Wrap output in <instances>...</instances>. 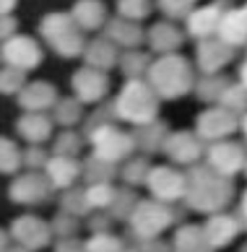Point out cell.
Listing matches in <instances>:
<instances>
[{
    "instance_id": "6da1fadb",
    "label": "cell",
    "mask_w": 247,
    "mask_h": 252,
    "mask_svg": "<svg viewBox=\"0 0 247 252\" xmlns=\"http://www.w3.org/2000/svg\"><path fill=\"white\" fill-rule=\"evenodd\" d=\"M146 83L159 99H179L195 89V65L179 52L159 55L148 65Z\"/></svg>"
},
{
    "instance_id": "7a4b0ae2",
    "label": "cell",
    "mask_w": 247,
    "mask_h": 252,
    "mask_svg": "<svg viewBox=\"0 0 247 252\" xmlns=\"http://www.w3.org/2000/svg\"><path fill=\"white\" fill-rule=\"evenodd\" d=\"M187 205L203 213H218L232 200V182L226 177L206 169H193L187 174Z\"/></svg>"
},
{
    "instance_id": "3957f363",
    "label": "cell",
    "mask_w": 247,
    "mask_h": 252,
    "mask_svg": "<svg viewBox=\"0 0 247 252\" xmlns=\"http://www.w3.org/2000/svg\"><path fill=\"white\" fill-rule=\"evenodd\" d=\"M112 112L120 120H128V123L138 125V127L148 125L156 120L159 96L146 83V78H133V81H125V86L117 94L115 104H112Z\"/></svg>"
},
{
    "instance_id": "277c9868",
    "label": "cell",
    "mask_w": 247,
    "mask_h": 252,
    "mask_svg": "<svg viewBox=\"0 0 247 252\" xmlns=\"http://www.w3.org/2000/svg\"><path fill=\"white\" fill-rule=\"evenodd\" d=\"M39 36L60 58H78L86 50V34L73 24L71 13H47L39 21Z\"/></svg>"
},
{
    "instance_id": "5b68a950",
    "label": "cell",
    "mask_w": 247,
    "mask_h": 252,
    "mask_svg": "<svg viewBox=\"0 0 247 252\" xmlns=\"http://www.w3.org/2000/svg\"><path fill=\"white\" fill-rule=\"evenodd\" d=\"M91 143H94V158H99L104 164H115L128 158L130 151L136 148L133 135H128L125 130H117L115 125H102L89 133Z\"/></svg>"
},
{
    "instance_id": "8992f818",
    "label": "cell",
    "mask_w": 247,
    "mask_h": 252,
    "mask_svg": "<svg viewBox=\"0 0 247 252\" xmlns=\"http://www.w3.org/2000/svg\"><path fill=\"white\" fill-rule=\"evenodd\" d=\"M0 60H3L8 68H16L21 73L36 70L44 60V50L42 44L34 39V36L26 34H16L8 42L0 44Z\"/></svg>"
},
{
    "instance_id": "52a82bcc",
    "label": "cell",
    "mask_w": 247,
    "mask_h": 252,
    "mask_svg": "<svg viewBox=\"0 0 247 252\" xmlns=\"http://www.w3.org/2000/svg\"><path fill=\"white\" fill-rule=\"evenodd\" d=\"M172 223V211L159 200H143L136 203L130 211V229L141 239H156Z\"/></svg>"
},
{
    "instance_id": "ba28073f",
    "label": "cell",
    "mask_w": 247,
    "mask_h": 252,
    "mask_svg": "<svg viewBox=\"0 0 247 252\" xmlns=\"http://www.w3.org/2000/svg\"><path fill=\"white\" fill-rule=\"evenodd\" d=\"M226 8H229L226 0H213V3H208V5H198L195 11L185 18V36H193L195 42L216 36L218 21H221V16L226 13Z\"/></svg>"
},
{
    "instance_id": "9c48e42d",
    "label": "cell",
    "mask_w": 247,
    "mask_h": 252,
    "mask_svg": "<svg viewBox=\"0 0 247 252\" xmlns=\"http://www.w3.org/2000/svg\"><path fill=\"white\" fill-rule=\"evenodd\" d=\"M11 239H16V245L18 247H24V250H42L50 245V239H52V229H50V223H44L39 216H32V213H24V216H18L13 221V226H11Z\"/></svg>"
},
{
    "instance_id": "30bf717a",
    "label": "cell",
    "mask_w": 247,
    "mask_h": 252,
    "mask_svg": "<svg viewBox=\"0 0 247 252\" xmlns=\"http://www.w3.org/2000/svg\"><path fill=\"white\" fill-rule=\"evenodd\" d=\"M146 185L159 203H172V200L185 198L187 177L177 169H169V166H156V169L148 172Z\"/></svg>"
},
{
    "instance_id": "8fae6325",
    "label": "cell",
    "mask_w": 247,
    "mask_h": 252,
    "mask_svg": "<svg viewBox=\"0 0 247 252\" xmlns=\"http://www.w3.org/2000/svg\"><path fill=\"white\" fill-rule=\"evenodd\" d=\"M237 115H232L229 109H224L221 104L218 107H208L206 112L198 115V138H203V141H226V135L234 133L237 130Z\"/></svg>"
},
{
    "instance_id": "7c38bea8",
    "label": "cell",
    "mask_w": 247,
    "mask_h": 252,
    "mask_svg": "<svg viewBox=\"0 0 247 252\" xmlns=\"http://www.w3.org/2000/svg\"><path fill=\"white\" fill-rule=\"evenodd\" d=\"M237 50H232L229 44H224L221 39H203L198 42L195 47V68L203 73V76H216V73H221L226 65L234 60Z\"/></svg>"
},
{
    "instance_id": "4fadbf2b",
    "label": "cell",
    "mask_w": 247,
    "mask_h": 252,
    "mask_svg": "<svg viewBox=\"0 0 247 252\" xmlns=\"http://www.w3.org/2000/svg\"><path fill=\"white\" fill-rule=\"evenodd\" d=\"M206 158H208V169L226 177V180L234 177L240 169H245V161H247L245 148L240 143H232V141H216L208 148Z\"/></svg>"
},
{
    "instance_id": "5bb4252c",
    "label": "cell",
    "mask_w": 247,
    "mask_h": 252,
    "mask_svg": "<svg viewBox=\"0 0 247 252\" xmlns=\"http://www.w3.org/2000/svg\"><path fill=\"white\" fill-rule=\"evenodd\" d=\"M50 192H52V185L44 177V172H24L11 185V200L24 203V205L44 203L50 198Z\"/></svg>"
},
{
    "instance_id": "9a60e30c",
    "label": "cell",
    "mask_w": 247,
    "mask_h": 252,
    "mask_svg": "<svg viewBox=\"0 0 247 252\" xmlns=\"http://www.w3.org/2000/svg\"><path fill=\"white\" fill-rule=\"evenodd\" d=\"M71 86H73V94H75V99H78L81 104H94V101H102L104 96H107V91H109V76L83 65L81 70L73 73Z\"/></svg>"
},
{
    "instance_id": "2e32d148",
    "label": "cell",
    "mask_w": 247,
    "mask_h": 252,
    "mask_svg": "<svg viewBox=\"0 0 247 252\" xmlns=\"http://www.w3.org/2000/svg\"><path fill=\"white\" fill-rule=\"evenodd\" d=\"M104 39H109L115 47L120 50H138L141 44L146 42V32L143 26L136 24V21H125V18H107L104 24Z\"/></svg>"
},
{
    "instance_id": "e0dca14e",
    "label": "cell",
    "mask_w": 247,
    "mask_h": 252,
    "mask_svg": "<svg viewBox=\"0 0 247 252\" xmlns=\"http://www.w3.org/2000/svg\"><path fill=\"white\" fill-rule=\"evenodd\" d=\"M146 44L156 55H172L185 44V32L172 21H159L146 32Z\"/></svg>"
},
{
    "instance_id": "ac0fdd59",
    "label": "cell",
    "mask_w": 247,
    "mask_h": 252,
    "mask_svg": "<svg viewBox=\"0 0 247 252\" xmlns=\"http://www.w3.org/2000/svg\"><path fill=\"white\" fill-rule=\"evenodd\" d=\"M164 151L167 156L177 164H195L203 154V146H201V138L187 133V130H179V133H172L164 138Z\"/></svg>"
},
{
    "instance_id": "d6986e66",
    "label": "cell",
    "mask_w": 247,
    "mask_h": 252,
    "mask_svg": "<svg viewBox=\"0 0 247 252\" xmlns=\"http://www.w3.org/2000/svg\"><path fill=\"white\" fill-rule=\"evenodd\" d=\"M216 39L229 44L232 50L247 47V13L242 8H226V13L221 16V21H218Z\"/></svg>"
},
{
    "instance_id": "ffe728a7",
    "label": "cell",
    "mask_w": 247,
    "mask_h": 252,
    "mask_svg": "<svg viewBox=\"0 0 247 252\" xmlns=\"http://www.w3.org/2000/svg\"><path fill=\"white\" fill-rule=\"evenodd\" d=\"M58 89L52 86V83L47 81H32L26 83L21 89V94H18V104H21L24 112H47L55 107V101H58Z\"/></svg>"
},
{
    "instance_id": "44dd1931",
    "label": "cell",
    "mask_w": 247,
    "mask_h": 252,
    "mask_svg": "<svg viewBox=\"0 0 247 252\" xmlns=\"http://www.w3.org/2000/svg\"><path fill=\"white\" fill-rule=\"evenodd\" d=\"M71 18L83 34L99 32V29H104V24H107V5H104L102 0H75Z\"/></svg>"
},
{
    "instance_id": "7402d4cb",
    "label": "cell",
    "mask_w": 247,
    "mask_h": 252,
    "mask_svg": "<svg viewBox=\"0 0 247 252\" xmlns=\"http://www.w3.org/2000/svg\"><path fill=\"white\" fill-rule=\"evenodd\" d=\"M83 60H86V68H94L99 73H109L112 68H117L120 60V50L104 36L86 42V50H83Z\"/></svg>"
},
{
    "instance_id": "603a6c76",
    "label": "cell",
    "mask_w": 247,
    "mask_h": 252,
    "mask_svg": "<svg viewBox=\"0 0 247 252\" xmlns=\"http://www.w3.org/2000/svg\"><path fill=\"white\" fill-rule=\"evenodd\" d=\"M240 229L242 226L234 216H229V213H213V216L208 219V223L203 226V237L208 242V247L216 250V247L229 245V242L240 234Z\"/></svg>"
},
{
    "instance_id": "cb8c5ba5",
    "label": "cell",
    "mask_w": 247,
    "mask_h": 252,
    "mask_svg": "<svg viewBox=\"0 0 247 252\" xmlns=\"http://www.w3.org/2000/svg\"><path fill=\"white\" fill-rule=\"evenodd\" d=\"M16 130L24 141H29L32 146H39L52 135V120L44 112H24V117L16 123Z\"/></svg>"
},
{
    "instance_id": "d4e9b609",
    "label": "cell",
    "mask_w": 247,
    "mask_h": 252,
    "mask_svg": "<svg viewBox=\"0 0 247 252\" xmlns=\"http://www.w3.org/2000/svg\"><path fill=\"white\" fill-rule=\"evenodd\" d=\"M81 174V164L73 156H52L44 166V177L52 188H71Z\"/></svg>"
},
{
    "instance_id": "484cf974",
    "label": "cell",
    "mask_w": 247,
    "mask_h": 252,
    "mask_svg": "<svg viewBox=\"0 0 247 252\" xmlns=\"http://www.w3.org/2000/svg\"><path fill=\"white\" fill-rule=\"evenodd\" d=\"M120 70L125 73V78L133 81V78H143L148 73V65H151V55L143 52V50H125L120 52Z\"/></svg>"
},
{
    "instance_id": "4316f807",
    "label": "cell",
    "mask_w": 247,
    "mask_h": 252,
    "mask_svg": "<svg viewBox=\"0 0 247 252\" xmlns=\"http://www.w3.org/2000/svg\"><path fill=\"white\" fill-rule=\"evenodd\" d=\"M175 252H211L201 226H182L175 234Z\"/></svg>"
},
{
    "instance_id": "83f0119b",
    "label": "cell",
    "mask_w": 247,
    "mask_h": 252,
    "mask_svg": "<svg viewBox=\"0 0 247 252\" xmlns=\"http://www.w3.org/2000/svg\"><path fill=\"white\" fill-rule=\"evenodd\" d=\"M226 89H229V78L221 76V73H216V76H203L195 83V91L203 101H218Z\"/></svg>"
},
{
    "instance_id": "f1b7e54d",
    "label": "cell",
    "mask_w": 247,
    "mask_h": 252,
    "mask_svg": "<svg viewBox=\"0 0 247 252\" xmlns=\"http://www.w3.org/2000/svg\"><path fill=\"white\" fill-rule=\"evenodd\" d=\"M24 166L21 161V148L11 138L0 135V174H16Z\"/></svg>"
},
{
    "instance_id": "f546056e",
    "label": "cell",
    "mask_w": 247,
    "mask_h": 252,
    "mask_svg": "<svg viewBox=\"0 0 247 252\" xmlns=\"http://www.w3.org/2000/svg\"><path fill=\"white\" fill-rule=\"evenodd\" d=\"M83 104L75 96H71V99H58L55 101V120H58L60 125H65V127H71V125H75L81 120V115H83V109H81Z\"/></svg>"
},
{
    "instance_id": "4dcf8cb0",
    "label": "cell",
    "mask_w": 247,
    "mask_h": 252,
    "mask_svg": "<svg viewBox=\"0 0 247 252\" xmlns=\"http://www.w3.org/2000/svg\"><path fill=\"white\" fill-rule=\"evenodd\" d=\"M164 138H167L164 125H159L156 120H154V123H148V125H141L138 133L133 135V141H136V146L146 148V151H154L159 143H164Z\"/></svg>"
},
{
    "instance_id": "1f68e13d",
    "label": "cell",
    "mask_w": 247,
    "mask_h": 252,
    "mask_svg": "<svg viewBox=\"0 0 247 252\" xmlns=\"http://www.w3.org/2000/svg\"><path fill=\"white\" fill-rule=\"evenodd\" d=\"M156 5H159V11L175 24V21H185V18L195 11L198 0H156Z\"/></svg>"
},
{
    "instance_id": "d6a6232c",
    "label": "cell",
    "mask_w": 247,
    "mask_h": 252,
    "mask_svg": "<svg viewBox=\"0 0 247 252\" xmlns=\"http://www.w3.org/2000/svg\"><path fill=\"white\" fill-rule=\"evenodd\" d=\"M117 16L125 18V21H143V18L151 13L154 3L151 0H117Z\"/></svg>"
},
{
    "instance_id": "836d02e7",
    "label": "cell",
    "mask_w": 247,
    "mask_h": 252,
    "mask_svg": "<svg viewBox=\"0 0 247 252\" xmlns=\"http://www.w3.org/2000/svg\"><path fill=\"white\" fill-rule=\"evenodd\" d=\"M221 107L229 109L232 115H245L247 112V89L240 86V83H229V89L221 94Z\"/></svg>"
},
{
    "instance_id": "e575fe53",
    "label": "cell",
    "mask_w": 247,
    "mask_h": 252,
    "mask_svg": "<svg viewBox=\"0 0 247 252\" xmlns=\"http://www.w3.org/2000/svg\"><path fill=\"white\" fill-rule=\"evenodd\" d=\"M26 86V76L16 68H0V94L5 96H18L21 89Z\"/></svg>"
},
{
    "instance_id": "d590c367",
    "label": "cell",
    "mask_w": 247,
    "mask_h": 252,
    "mask_svg": "<svg viewBox=\"0 0 247 252\" xmlns=\"http://www.w3.org/2000/svg\"><path fill=\"white\" fill-rule=\"evenodd\" d=\"M115 192L107 182H94L91 188L86 190V200H89V208H107V205H112V200H115Z\"/></svg>"
},
{
    "instance_id": "8d00e7d4",
    "label": "cell",
    "mask_w": 247,
    "mask_h": 252,
    "mask_svg": "<svg viewBox=\"0 0 247 252\" xmlns=\"http://www.w3.org/2000/svg\"><path fill=\"white\" fill-rule=\"evenodd\" d=\"M83 252H122V242L117 237L107 234V231H97V234L83 245Z\"/></svg>"
},
{
    "instance_id": "74e56055",
    "label": "cell",
    "mask_w": 247,
    "mask_h": 252,
    "mask_svg": "<svg viewBox=\"0 0 247 252\" xmlns=\"http://www.w3.org/2000/svg\"><path fill=\"white\" fill-rule=\"evenodd\" d=\"M81 143H83V138L78 133L63 130V133L58 135V141H55V156H75L81 151Z\"/></svg>"
},
{
    "instance_id": "f35d334b",
    "label": "cell",
    "mask_w": 247,
    "mask_h": 252,
    "mask_svg": "<svg viewBox=\"0 0 247 252\" xmlns=\"http://www.w3.org/2000/svg\"><path fill=\"white\" fill-rule=\"evenodd\" d=\"M63 208H65V213H68V216H78V213H86V208H89L86 190H71V192H65Z\"/></svg>"
},
{
    "instance_id": "ab89813d",
    "label": "cell",
    "mask_w": 247,
    "mask_h": 252,
    "mask_svg": "<svg viewBox=\"0 0 247 252\" xmlns=\"http://www.w3.org/2000/svg\"><path fill=\"white\" fill-rule=\"evenodd\" d=\"M21 161H24V166H29V172H36V169H44L50 156H47L42 146H32L26 151H21Z\"/></svg>"
},
{
    "instance_id": "60d3db41",
    "label": "cell",
    "mask_w": 247,
    "mask_h": 252,
    "mask_svg": "<svg viewBox=\"0 0 247 252\" xmlns=\"http://www.w3.org/2000/svg\"><path fill=\"white\" fill-rule=\"evenodd\" d=\"M122 177H125L128 182L133 185H138V182H146V177H148V166L143 158H133V161L125 164V169H122Z\"/></svg>"
},
{
    "instance_id": "b9f144b4",
    "label": "cell",
    "mask_w": 247,
    "mask_h": 252,
    "mask_svg": "<svg viewBox=\"0 0 247 252\" xmlns=\"http://www.w3.org/2000/svg\"><path fill=\"white\" fill-rule=\"evenodd\" d=\"M75 226H78V223H75V219H73V216H68V213H60V216L50 223L52 234H60V237H73Z\"/></svg>"
},
{
    "instance_id": "7bdbcfd3",
    "label": "cell",
    "mask_w": 247,
    "mask_h": 252,
    "mask_svg": "<svg viewBox=\"0 0 247 252\" xmlns=\"http://www.w3.org/2000/svg\"><path fill=\"white\" fill-rule=\"evenodd\" d=\"M18 34V21H16V16H0V44L8 42L11 36Z\"/></svg>"
},
{
    "instance_id": "ee69618b",
    "label": "cell",
    "mask_w": 247,
    "mask_h": 252,
    "mask_svg": "<svg viewBox=\"0 0 247 252\" xmlns=\"http://www.w3.org/2000/svg\"><path fill=\"white\" fill-rule=\"evenodd\" d=\"M18 0H0V16H11L16 11Z\"/></svg>"
},
{
    "instance_id": "f6af8a7d",
    "label": "cell",
    "mask_w": 247,
    "mask_h": 252,
    "mask_svg": "<svg viewBox=\"0 0 247 252\" xmlns=\"http://www.w3.org/2000/svg\"><path fill=\"white\" fill-rule=\"evenodd\" d=\"M58 252H83V247L78 245V242H68V245H60Z\"/></svg>"
},
{
    "instance_id": "bcb514c9",
    "label": "cell",
    "mask_w": 247,
    "mask_h": 252,
    "mask_svg": "<svg viewBox=\"0 0 247 252\" xmlns=\"http://www.w3.org/2000/svg\"><path fill=\"white\" fill-rule=\"evenodd\" d=\"M8 242H11V234L0 229V252H8V247H11V245H8Z\"/></svg>"
},
{
    "instance_id": "7dc6e473",
    "label": "cell",
    "mask_w": 247,
    "mask_h": 252,
    "mask_svg": "<svg viewBox=\"0 0 247 252\" xmlns=\"http://www.w3.org/2000/svg\"><path fill=\"white\" fill-rule=\"evenodd\" d=\"M240 86L247 89V60L242 63V68H240Z\"/></svg>"
},
{
    "instance_id": "c3c4849f",
    "label": "cell",
    "mask_w": 247,
    "mask_h": 252,
    "mask_svg": "<svg viewBox=\"0 0 247 252\" xmlns=\"http://www.w3.org/2000/svg\"><path fill=\"white\" fill-rule=\"evenodd\" d=\"M240 213L245 216V221H247V190H245V195H242V203H240Z\"/></svg>"
},
{
    "instance_id": "681fc988",
    "label": "cell",
    "mask_w": 247,
    "mask_h": 252,
    "mask_svg": "<svg viewBox=\"0 0 247 252\" xmlns=\"http://www.w3.org/2000/svg\"><path fill=\"white\" fill-rule=\"evenodd\" d=\"M240 125H242V133H245V138H247V112L242 115V120H240Z\"/></svg>"
},
{
    "instance_id": "f907efd6",
    "label": "cell",
    "mask_w": 247,
    "mask_h": 252,
    "mask_svg": "<svg viewBox=\"0 0 247 252\" xmlns=\"http://www.w3.org/2000/svg\"><path fill=\"white\" fill-rule=\"evenodd\" d=\"M8 252H32V250H24V247L16 245V247H8Z\"/></svg>"
},
{
    "instance_id": "816d5d0a",
    "label": "cell",
    "mask_w": 247,
    "mask_h": 252,
    "mask_svg": "<svg viewBox=\"0 0 247 252\" xmlns=\"http://www.w3.org/2000/svg\"><path fill=\"white\" fill-rule=\"evenodd\" d=\"M242 252H247V245H245V247H242Z\"/></svg>"
},
{
    "instance_id": "f5cc1de1",
    "label": "cell",
    "mask_w": 247,
    "mask_h": 252,
    "mask_svg": "<svg viewBox=\"0 0 247 252\" xmlns=\"http://www.w3.org/2000/svg\"><path fill=\"white\" fill-rule=\"evenodd\" d=\"M242 11H245V13H247V5H245V8H242Z\"/></svg>"
},
{
    "instance_id": "db71d44e",
    "label": "cell",
    "mask_w": 247,
    "mask_h": 252,
    "mask_svg": "<svg viewBox=\"0 0 247 252\" xmlns=\"http://www.w3.org/2000/svg\"><path fill=\"white\" fill-rule=\"evenodd\" d=\"M245 169H247V161H245Z\"/></svg>"
},
{
    "instance_id": "11a10c76",
    "label": "cell",
    "mask_w": 247,
    "mask_h": 252,
    "mask_svg": "<svg viewBox=\"0 0 247 252\" xmlns=\"http://www.w3.org/2000/svg\"><path fill=\"white\" fill-rule=\"evenodd\" d=\"M122 252H125V250H122Z\"/></svg>"
}]
</instances>
